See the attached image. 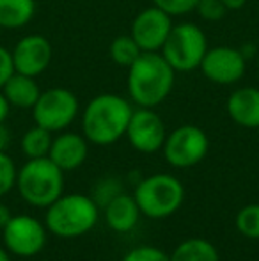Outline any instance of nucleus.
<instances>
[{
  "label": "nucleus",
  "instance_id": "9d476101",
  "mask_svg": "<svg viewBox=\"0 0 259 261\" xmlns=\"http://www.w3.org/2000/svg\"><path fill=\"white\" fill-rule=\"evenodd\" d=\"M199 68L210 82L218 86H233L245 75L247 57L238 48L215 46V48H208Z\"/></svg>",
  "mask_w": 259,
  "mask_h": 261
},
{
  "label": "nucleus",
  "instance_id": "39448f33",
  "mask_svg": "<svg viewBox=\"0 0 259 261\" xmlns=\"http://www.w3.org/2000/svg\"><path fill=\"white\" fill-rule=\"evenodd\" d=\"M140 213L149 219H165L176 213L185 201V187L176 176L158 172L144 178L133 194Z\"/></svg>",
  "mask_w": 259,
  "mask_h": 261
},
{
  "label": "nucleus",
  "instance_id": "5701e85b",
  "mask_svg": "<svg viewBox=\"0 0 259 261\" xmlns=\"http://www.w3.org/2000/svg\"><path fill=\"white\" fill-rule=\"evenodd\" d=\"M18 171L14 165L13 158L7 155L6 151L0 153V197L9 194L16 187Z\"/></svg>",
  "mask_w": 259,
  "mask_h": 261
},
{
  "label": "nucleus",
  "instance_id": "a211bd4d",
  "mask_svg": "<svg viewBox=\"0 0 259 261\" xmlns=\"http://www.w3.org/2000/svg\"><path fill=\"white\" fill-rule=\"evenodd\" d=\"M36 14V0H0V27L7 31L31 23Z\"/></svg>",
  "mask_w": 259,
  "mask_h": 261
},
{
  "label": "nucleus",
  "instance_id": "f8f14e48",
  "mask_svg": "<svg viewBox=\"0 0 259 261\" xmlns=\"http://www.w3.org/2000/svg\"><path fill=\"white\" fill-rule=\"evenodd\" d=\"M172 27V16L151 6L135 16L130 36L137 41L142 52H160Z\"/></svg>",
  "mask_w": 259,
  "mask_h": 261
},
{
  "label": "nucleus",
  "instance_id": "423d86ee",
  "mask_svg": "<svg viewBox=\"0 0 259 261\" xmlns=\"http://www.w3.org/2000/svg\"><path fill=\"white\" fill-rule=\"evenodd\" d=\"M208 52V39L195 23L183 21L172 27L160 54L176 73L194 71Z\"/></svg>",
  "mask_w": 259,
  "mask_h": 261
},
{
  "label": "nucleus",
  "instance_id": "7ed1b4c3",
  "mask_svg": "<svg viewBox=\"0 0 259 261\" xmlns=\"http://www.w3.org/2000/svg\"><path fill=\"white\" fill-rule=\"evenodd\" d=\"M100 206L85 194H63L45 213V226L59 238H78L89 233L98 222Z\"/></svg>",
  "mask_w": 259,
  "mask_h": 261
},
{
  "label": "nucleus",
  "instance_id": "f3484780",
  "mask_svg": "<svg viewBox=\"0 0 259 261\" xmlns=\"http://www.w3.org/2000/svg\"><path fill=\"white\" fill-rule=\"evenodd\" d=\"M2 93L6 94L11 107H16V109H32L36 105V101H38L41 91H39V86L34 76L14 71L9 76V80L4 84Z\"/></svg>",
  "mask_w": 259,
  "mask_h": 261
},
{
  "label": "nucleus",
  "instance_id": "2f4dec72",
  "mask_svg": "<svg viewBox=\"0 0 259 261\" xmlns=\"http://www.w3.org/2000/svg\"><path fill=\"white\" fill-rule=\"evenodd\" d=\"M0 261H11L9 251H7L6 247H0Z\"/></svg>",
  "mask_w": 259,
  "mask_h": 261
},
{
  "label": "nucleus",
  "instance_id": "9b49d317",
  "mask_svg": "<svg viewBox=\"0 0 259 261\" xmlns=\"http://www.w3.org/2000/svg\"><path fill=\"white\" fill-rule=\"evenodd\" d=\"M126 137L137 151L153 155L163 148L167 137L165 124L153 109L138 107L131 114L130 124L126 128Z\"/></svg>",
  "mask_w": 259,
  "mask_h": 261
},
{
  "label": "nucleus",
  "instance_id": "cd10ccee",
  "mask_svg": "<svg viewBox=\"0 0 259 261\" xmlns=\"http://www.w3.org/2000/svg\"><path fill=\"white\" fill-rule=\"evenodd\" d=\"M11 142V134L9 130H7V126L4 123H0V153L6 151L7 146H9Z\"/></svg>",
  "mask_w": 259,
  "mask_h": 261
},
{
  "label": "nucleus",
  "instance_id": "ddd939ff",
  "mask_svg": "<svg viewBox=\"0 0 259 261\" xmlns=\"http://www.w3.org/2000/svg\"><path fill=\"white\" fill-rule=\"evenodd\" d=\"M13 64L14 71L23 73L28 76H39L48 69L52 62V45L41 34H28L23 36L16 46L13 48Z\"/></svg>",
  "mask_w": 259,
  "mask_h": 261
},
{
  "label": "nucleus",
  "instance_id": "4be33fe9",
  "mask_svg": "<svg viewBox=\"0 0 259 261\" xmlns=\"http://www.w3.org/2000/svg\"><path fill=\"white\" fill-rule=\"evenodd\" d=\"M236 229L250 240H259V204H247L236 213Z\"/></svg>",
  "mask_w": 259,
  "mask_h": 261
},
{
  "label": "nucleus",
  "instance_id": "412c9836",
  "mask_svg": "<svg viewBox=\"0 0 259 261\" xmlns=\"http://www.w3.org/2000/svg\"><path fill=\"white\" fill-rule=\"evenodd\" d=\"M108 54H110V59L118 66L130 68V66L140 57L142 50L131 36H118V38L110 43Z\"/></svg>",
  "mask_w": 259,
  "mask_h": 261
},
{
  "label": "nucleus",
  "instance_id": "393cba45",
  "mask_svg": "<svg viewBox=\"0 0 259 261\" xmlns=\"http://www.w3.org/2000/svg\"><path fill=\"white\" fill-rule=\"evenodd\" d=\"M121 261H170L169 254L153 245H140L131 249Z\"/></svg>",
  "mask_w": 259,
  "mask_h": 261
},
{
  "label": "nucleus",
  "instance_id": "6e6552de",
  "mask_svg": "<svg viewBox=\"0 0 259 261\" xmlns=\"http://www.w3.org/2000/svg\"><path fill=\"white\" fill-rule=\"evenodd\" d=\"M162 149L169 165L176 169H188L204 160L210 149V141L203 128L195 124H183L167 134Z\"/></svg>",
  "mask_w": 259,
  "mask_h": 261
},
{
  "label": "nucleus",
  "instance_id": "7c9ffc66",
  "mask_svg": "<svg viewBox=\"0 0 259 261\" xmlns=\"http://www.w3.org/2000/svg\"><path fill=\"white\" fill-rule=\"evenodd\" d=\"M222 4L227 7V11H238L245 6L247 0H222Z\"/></svg>",
  "mask_w": 259,
  "mask_h": 261
},
{
  "label": "nucleus",
  "instance_id": "a878e982",
  "mask_svg": "<svg viewBox=\"0 0 259 261\" xmlns=\"http://www.w3.org/2000/svg\"><path fill=\"white\" fill-rule=\"evenodd\" d=\"M195 11L203 20L220 21L227 13V7L222 4V0H199Z\"/></svg>",
  "mask_w": 259,
  "mask_h": 261
},
{
  "label": "nucleus",
  "instance_id": "20e7f679",
  "mask_svg": "<svg viewBox=\"0 0 259 261\" xmlns=\"http://www.w3.org/2000/svg\"><path fill=\"white\" fill-rule=\"evenodd\" d=\"M16 187L25 203L36 208H48L64 192V171L48 156L28 158L18 171Z\"/></svg>",
  "mask_w": 259,
  "mask_h": 261
},
{
  "label": "nucleus",
  "instance_id": "f03ea898",
  "mask_svg": "<svg viewBox=\"0 0 259 261\" xmlns=\"http://www.w3.org/2000/svg\"><path fill=\"white\" fill-rule=\"evenodd\" d=\"M128 69V94L135 105L155 109L172 93L176 71L160 52H142Z\"/></svg>",
  "mask_w": 259,
  "mask_h": 261
},
{
  "label": "nucleus",
  "instance_id": "f257e3e1",
  "mask_svg": "<svg viewBox=\"0 0 259 261\" xmlns=\"http://www.w3.org/2000/svg\"><path fill=\"white\" fill-rule=\"evenodd\" d=\"M133 107L119 94L103 93L94 96L82 114L83 137L96 146H110L126 135Z\"/></svg>",
  "mask_w": 259,
  "mask_h": 261
},
{
  "label": "nucleus",
  "instance_id": "6ab92c4d",
  "mask_svg": "<svg viewBox=\"0 0 259 261\" xmlns=\"http://www.w3.org/2000/svg\"><path fill=\"white\" fill-rule=\"evenodd\" d=\"M169 258L170 261H220L217 247L204 238H188L181 242Z\"/></svg>",
  "mask_w": 259,
  "mask_h": 261
},
{
  "label": "nucleus",
  "instance_id": "2eb2a0df",
  "mask_svg": "<svg viewBox=\"0 0 259 261\" xmlns=\"http://www.w3.org/2000/svg\"><path fill=\"white\" fill-rule=\"evenodd\" d=\"M227 114L243 128H259V89L240 87L227 98Z\"/></svg>",
  "mask_w": 259,
  "mask_h": 261
},
{
  "label": "nucleus",
  "instance_id": "aec40b11",
  "mask_svg": "<svg viewBox=\"0 0 259 261\" xmlns=\"http://www.w3.org/2000/svg\"><path fill=\"white\" fill-rule=\"evenodd\" d=\"M52 132L38 126L27 130L21 137V151L27 158H43L48 156L50 148H52Z\"/></svg>",
  "mask_w": 259,
  "mask_h": 261
},
{
  "label": "nucleus",
  "instance_id": "b1692460",
  "mask_svg": "<svg viewBox=\"0 0 259 261\" xmlns=\"http://www.w3.org/2000/svg\"><path fill=\"white\" fill-rule=\"evenodd\" d=\"M199 0H153V6L162 9L169 16H183L195 11Z\"/></svg>",
  "mask_w": 259,
  "mask_h": 261
},
{
  "label": "nucleus",
  "instance_id": "bb28decb",
  "mask_svg": "<svg viewBox=\"0 0 259 261\" xmlns=\"http://www.w3.org/2000/svg\"><path fill=\"white\" fill-rule=\"evenodd\" d=\"M14 73V64H13V55L7 48L0 46V89L4 87V84L9 80V76Z\"/></svg>",
  "mask_w": 259,
  "mask_h": 261
},
{
  "label": "nucleus",
  "instance_id": "c85d7f7f",
  "mask_svg": "<svg viewBox=\"0 0 259 261\" xmlns=\"http://www.w3.org/2000/svg\"><path fill=\"white\" fill-rule=\"evenodd\" d=\"M9 110H11V103L7 101L6 94L2 93V89H0V123H4V121L7 119Z\"/></svg>",
  "mask_w": 259,
  "mask_h": 261
},
{
  "label": "nucleus",
  "instance_id": "0eeeda50",
  "mask_svg": "<svg viewBox=\"0 0 259 261\" xmlns=\"http://www.w3.org/2000/svg\"><path fill=\"white\" fill-rule=\"evenodd\" d=\"M80 103L76 94L66 87H50L39 94L32 107V116L38 126L48 132H63L78 116Z\"/></svg>",
  "mask_w": 259,
  "mask_h": 261
},
{
  "label": "nucleus",
  "instance_id": "c756f323",
  "mask_svg": "<svg viewBox=\"0 0 259 261\" xmlns=\"http://www.w3.org/2000/svg\"><path fill=\"white\" fill-rule=\"evenodd\" d=\"M11 217H13V213H11L9 206L4 204V203H0V229L6 227V224L11 220Z\"/></svg>",
  "mask_w": 259,
  "mask_h": 261
},
{
  "label": "nucleus",
  "instance_id": "dca6fc26",
  "mask_svg": "<svg viewBox=\"0 0 259 261\" xmlns=\"http://www.w3.org/2000/svg\"><path fill=\"white\" fill-rule=\"evenodd\" d=\"M105 222L116 233H128L140 219V208L133 196L119 192L105 204Z\"/></svg>",
  "mask_w": 259,
  "mask_h": 261
},
{
  "label": "nucleus",
  "instance_id": "4468645a",
  "mask_svg": "<svg viewBox=\"0 0 259 261\" xmlns=\"http://www.w3.org/2000/svg\"><path fill=\"white\" fill-rule=\"evenodd\" d=\"M87 142L89 141L80 134H73V132L59 134L57 137H53L48 158L55 165H59L64 172L75 171L87 160V155H89Z\"/></svg>",
  "mask_w": 259,
  "mask_h": 261
},
{
  "label": "nucleus",
  "instance_id": "1a4fd4ad",
  "mask_svg": "<svg viewBox=\"0 0 259 261\" xmlns=\"http://www.w3.org/2000/svg\"><path fill=\"white\" fill-rule=\"evenodd\" d=\"M2 234L4 247L18 258L38 256L46 245V226L31 215H13Z\"/></svg>",
  "mask_w": 259,
  "mask_h": 261
}]
</instances>
